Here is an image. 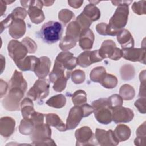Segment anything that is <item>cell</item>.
Returning <instances> with one entry per match:
<instances>
[{"label": "cell", "mask_w": 146, "mask_h": 146, "mask_svg": "<svg viewBox=\"0 0 146 146\" xmlns=\"http://www.w3.org/2000/svg\"><path fill=\"white\" fill-rule=\"evenodd\" d=\"M63 27L60 23L49 21L45 23L39 31L40 38L48 44L57 42L61 38Z\"/></svg>", "instance_id": "cell-2"}, {"label": "cell", "mask_w": 146, "mask_h": 146, "mask_svg": "<svg viewBox=\"0 0 146 146\" xmlns=\"http://www.w3.org/2000/svg\"><path fill=\"white\" fill-rule=\"evenodd\" d=\"M51 62L50 59L46 56H42L39 58L34 71L35 75L40 79L44 78L49 73Z\"/></svg>", "instance_id": "cell-18"}, {"label": "cell", "mask_w": 146, "mask_h": 146, "mask_svg": "<svg viewBox=\"0 0 146 146\" xmlns=\"http://www.w3.org/2000/svg\"><path fill=\"white\" fill-rule=\"evenodd\" d=\"M77 40L65 36L59 44L60 48L63 51H67L74 47L76 43Z\"/></svg>", "instance_id": "cell-35"}, {"label": "cell", "mask_w": 146, "mask_h": 146, "mask_svg": "<svg viewBox=\"0 0 146 146\" xmlns=\"http://www.w3.org/2000/svg\"><path fill=\"white\" fill-rule=\"evenodd\" d=\"M46 123L48 125L54 127L60 131H65L67 130L66 126L56 114L48 113L46 115Z\"/></svg>", "instance_id": "cell-24"}, {"label": "cell", "mask_w": 146, "mask_h": 146, "mask_svg": "<svg viewBox=\"0 0 146 146\" xmlns=\"http://www.w3.org/2000/svg\"><path fill=\"white\" fill-rule=\"evenodd\" d=\"M85 116L82 105L75 106L70 111L66 121L67 129H72L76 127L82 119Z\"/></svg>", "instance_id": "cell-9"}, {"label": "cell", "mask_w": 146, "mask_h": 146, "mask_svg": "<svg viewBox=\"0 0 146 146\" xmlns=\"http://www.w3.org/2000/svg\"><path fill=\"white\" fill-rule=\"evenodd\" d=\"M106 74V71L103 67L94 68L90 73V79L94 82L100 83Z\"/></svg>", "instance_id": "cell-30"}, {"label": "cell", "mask_w": 146, "mask_h": 146, "mask_svg": "<svg viewBox=\"0 0 146 146\" xmlns=\"http://www.w3.org/2000/svg\"><path fill=\"white\" fill-rule=\"evenodd\" d=\"M49 93V83L46 79H39L29 90L27 95L33 100L42 99L47 96Z\"/></svg>", "instance_id": "cell-7"}, {"label": "cell", "mask_w": 146, "mask_h": 146, "mask_svg": "<svg viewBox=\"0 0 146 146\" xmlns=\"http://www.w3.org/2000/svg\"><path fill=\"white\" fill-rule=\"evenodd\" d=\"M99 54V50L86 51L81 53L76 58V63L79 66L86 67L94 63L102 60Z\"/></svg>", "instance_id": "cell-11"}, {"label": "cell", "mask_w": 146, "mask_h": 146, "mask_svg": "<svg viewBox=\"0 0 146 146\" xmlns=\"http://www.w3.org/2000/svg\"><path fill=\"white\" fill-rule=\"evenodd\" d=\"M99 50V54L102 59L109 58L112 60H119L123 56L122 50L116 47L112 40H104Z\"/></svg>", "instance_id": "cell-6"}, {"label": "cell", "mask_w": 146, "mask_h": 146, "mask_svg": "<svg viewBox=\"0 0 146 146\" xmlns=\"http://www.w3.org/2000/svg\"><path fill=\"white\" fill-rule=\"evenodd\" d=\"M73 54L68 51L62 52L57 56L55 62L59 63L66 70L70 71L74 68L76 63V58L73 56Z\"/></svg>", "instance_id": "cell-15"}, {"label": "cell", "mask_w": 146, "mask_h": 146, "mask_svg": "<svg viewBox=\"0 0 146 146\" xmlns=\"http://www.w3.org/2000/svg\"><path fill=\"white\" fill-rule=\"evenodd\" d=\"M117 39L121 44L123 49L133 48L134 41L129 31L126 29H122L117 34Z\"/></svg>", "instance_id": "cell-21"}, {"label": "cell", "mask_w": 146, "mask_h": 146, "mask_svg": "<svg viewBox=\"0 0 146 146\" xmlns=\"http://www.w3.org/2000/svg\"><path fill=\"white\" fill-rule=\"evenodd\" d=\"M76 145H95L94 142V134L88 127H83L75 131Z\"/></svg>", "instance_id": "cell-13"}, {"label": "cell", "mask_w": 146, "mask_h": 146, "mask_svg": "<svg viewBox=\"0 0 146 146\" xmlns=\"http://www.w3.org/2000/svg\"><path fill=\"white\" fill-rule=\"evenodd\" d=\"M51 136V129L47 124H41L35 127L32 133L31 139L34 143L50 138Z\"/></svg>", "instance_id": "cell-16"}, {"label": "cell", "mask_w": 146, "mask_h": 146, "mask_svg": "<svg viewBox=\"0 0 146 146\" xmlns=\"http://www.w3.org/2000/svg\"><path fill=\"white\" fill-rule=\"evenodd\" d=\"M82 29L76 21L71 22L67 27L66 36L78 40L79 38Z\"/></svg>", "instance_id": "cell-28"}, {"label": "cell", "mask_w": 146, "mask_h": 146, "mask_svg": "<svg viewBox=\"0 0 146 146\" xmlns=\"http://www.w3.org/2000/svg\"><path fill=\"white\" fill-rule=\"evenodd\" d=\"M123 56L124 59L132 62L139 61L145 64V51L144 48H129L122 50Z\"/></svg>", "instance_id": "cell-14"}, {"label": "cell", "mask_w": 146, "mask_h": 146, "mask_svg": "<svg viewBox=\"0 0 146 146\" xmlns=\"http://www.w3.org/2000/svg\"><path fill=\"white\" fill-rule=\"evenodd\" d=\"M39 60V58L34 56H28L15 64L22 71H34Z\"/></svg>", "instance_id": "cell-22"}, {"label": "cell", "mask_w": 146, "mask_h": 146, "mask_svg": "<svg viewBox=\"0 0 146 146\" xmlns=\"http://www.w3.org/2000/svg\"><path fill=\"white\" fill-rule=\"evenodd\" d=\"M66 102V99L64 95L62 94L54 95L50 98L47 102L46 104L51 107L60 108L64 106Z\"/></svg>", "instance_id": "cell-29"}, {"label": "cell", "mask_w": 146, "mask_h": 146, "mask_svg": "<svg viewBox=\"0 0 146 146\" xmlns=\"http://www.w3.org/2000/svg\"><path fill=\"white\" fill-rule=\"evenodd\" d=\"M113 133L119 141H124L129 139L131 135V130L128 126L120 124L116 127Z\"/></svg>", "instance_id": "cell-26"}, {"label": "cell", "mask_w": 146, "mask_h": 146, "mask_svg": "<svg viewBox=\"0 0 146 146\" xmlns=\"http://www.w3.org/2000/svg\"><path fill=\"white\" fill-rule=\"evenodd\" d=\"M145 1L135 2L132 6V9L133 11L138 15L145 14Z\"/></svg>", "instance_id": "cell-40"}, {"label": "cell", "mask_w": 146, "mask_h": 146, "mask_svg": "<svg viewBox=\"0 0 146 146\" xmlns=\"http://www.w3.org/2000/svg\"><path fill=\"white\" fill-rule=\"evenodd\" d=\"M94 35L89 28L82 30L79 35V46L83 50H90L92 47Z\"/></svg>", "instance_id": "cell-19"}, {"label": "cell", "mask_w": 146, "mask_h": 146, "mask_svg": "<svg viewBox=\"0 0 146 146\" xmlns=\"http://www.w3.org/2000/svg\"><path fill=\"white\" fill-rule=\"evenodd\" d=\"M22 117L25 119H29L35 112L33 108V103L29 98H25L21 104Z\"/></svg>", "instance_id": "cell-25"}, {"label": "cell", "mask_w": 146, "mask_h": 146, "mask_svg": "<svg viewBox=\"0 0 146 146\" xmlns=\"http://www.w3.org/2000/svg\"><path fill=\"white\" fill-rule=\"evenodd\" d=\"M22 6L28 7L27 13L31 21L35 24H39L44 19V15L42 10L43 3L41 1H21Z\"/></svg>", "instance_id": "cell-4"}, {"label": "cell", "mask_w": 146, "mask_h": 146, "mask_svg": "<svg viewBox=\"0 0 146 146\" xmlns=\"http://www.w3.org/2000/svg\"><path fill=\"white\" fill-rule=\"evenodd\" d=\"M9 55L17 63L25 58L28 50L22 42L16 40H11L8 44Z\"/></svg>", "instance_id": "cell-8"}, {"label": "cell", "mask_w": 146, "mask_h": 146, "mask_svg": "<svg viewBox=\"0 0 146 146\" xmlns=\"http://www.w3.org/2000/svg\"><path fill=\"white\" fill-rule=\"evenodd\" d=\"M120 95L124 100H131L135 96L134 88L129 84H124L120 88Z\"/></svg>", "instance_id": "cell-32"}, {"label": "cell", "mask_w": 146, "mask_h": 146, "mask_svg": "<svg viewBox=\"0 0 146 146\" xmlns=\"http://www.w3.org/2000/svg\"><path fill=\"white\" fill-rule=\"evenodd\" d=\"M129 10L128 5L119 6L106 27L107 35L115 36L127 24Z\"/></svg>", "instance_id": "cell-1"}, {"label": "cell", "mask_w": 146, "mask_h": 146, "mask_svg": "<svg viewBox=\"0 0 146 146\" xmlns=\"http://www.w3.org/2000/svg\"><path fill=\"white\" fill-rule=\"evenodd\" d=\"M13 20V18H12L11 14H10L7 16V17L5 19H4L3 21H2L1 22V33L3 31V30L4 29L7 27V26H10Z\"/></svg>", "instance_id": "cell-45"}, {"label": "cell", "mask_w": 146, "mask_h": 146, "mask_svg": "<svg viewBox=\"0 0 146 146\" xmlns=\"http://www.w3.org/2000/svg\"><path fill=\"white\" fill-rule=\"evenodd\" d=\"M133 112L130 108L121 106L112 109V120L115 123L129 122L133 119Z\"/></svg>", "instance_id": "cell-10"}, {"label": "cell", "mask_w": 146, "mask_h": 146, "mask_svg": "<svg viewBox=\"0 0 146 146\" xmlns=\"http://www.w3.org/2000/svg\"><path fill=\"white\" fill-rule=\"evenodd\" d=\"M92 107L98 121L103 124L111 123L112 120V110L109 106L108 98H101L94 101Z\"/></svg>", "instance_id": "cell-3"}, {"label": "cell", "mask_w": 146, "mask_h": 146, "mask_svg": "<svg viewBox=\"0 0 146 146\" xmlns=\"http://www.w3.org/2000/svg\"><path fill=\"white\" fill-rule=\"evenodd\" d=\"M68 79L66 77H61L58 78L54 82L53 88L56 92L62 91L66 86V83Z\"/></svg>", "instance_id": "cell-41"}, {"label": "cell", "mask_w": 146, "mask_h": 146, "mask_svg": "<svg viewBox=\"0 0 146 146\" xmlns=\"http://www.w3.org/2000/svg\"><path fill=\"white\" fill-rule=\"evenodd\" d=\"M132 1H112V3L113 5L115 6H121L124 5H129Z\"/></svg>", "instance_id": "cell-48"}, {"label": "cell", "mask_w": 146, "mask_h": 146, "mask_svg": "<svg viewBox=\"0 0 146 146\" xmlns=\"http://www.w3.org/2000/svg\"><path fill=\"white\" fill-rule=\"evenodd\" d=\"M9 34L11 37L19 39L22 37L26 31V25L23 19H13L9 26Z\"/></svg>", "instance_id": "cell-17"}, {"label": "cell", "mask_w": 146, "mask_h": 146, "mask_svg": "<svg viewBox=\"0 0 146 146\" xmlns=\"http://www.w3.org/2000/svg\"><path fill=\"white\" fill-rule=\"evenodd\" d=\"M8 95L2 100L3 107L8 111L19 110V103L24 95V91L21 89L14 87L9 89Z\"/></svg>", "instance_id": "cell-5"}, {"label": "cell", "mask_w": 146, "mask_h": 146, "mask_svg": "<svg viewBox=\"0 0 146 146\" xmlns=\"http://www.w3.org/2000/svg\"><path fill=\"white\" fill-rule=\"evenodd\" d=\"M72 100L75 106H81L87 101L86 94L83 90H78L72 95Z\"/></svg>", "instance_id": "cell-33"}, {"label": "cell", "mask_w": 146, "mask_h": 146, "mask_svg": "<svg viewBox=\"0 0 146 146\" xmlns=\"http://www.w3.org/2000/svg\"><path fill=\"white\" fill-rule=\"evenodd\" d=\"M108 100L109 102V106L111 110L115 107L122 106L123 99L117 94L111 95L108 98Z\"/></svg>", "instance_id": "cell-37"}, {"label": "cell", "mask_w": 146, "mask_h": 146, "mask_svg": "<svg viewBox=\"0 0 146 146\" xmlns=\"http://www.w3.org/2000/svg\"><path fill=\"white\" fill-rule=\"evenodd\" d=\"M117 83V79L115 76L106 74L100 84L106 88H113L116 87Z\"/></svg>", "instance_id": "cell-34"}, {"label": "cell", "mask_w": 146, "mask_h": 146, "mask_svg": "<svg viewBox=\"0 0 146 146\" xmlns=\"http://www.w3.org/2000/svg\"><path fill=\"white\" fill-rule=\"evenodd\" d=\"M19 132L23 135H30L32 133L35 126L34 124L29 120L23 119L21 121L19 127Z\"/></svg>", "instance_id": "cell-31"}, {"label": "cell", "mask_w": 146, "mask_h": 146, "mask_svg": "<svg viewBox=\"0 0 146 146\" xmlns=\"http://www.w3.org/2000/svg\"><path fill=\"white\" fill-rule=\"evenodd\" d=\"M27 13V12L25 9L18 7L15 8L10 14L13 19H23L26 17Z\"/></svg>", "instance_id": "cell-43"}, {"label": "cell", "mask_w": 146, "mask_h": 146, "mask_svg": "<svg viewBox=\"0 0 146 146\" xmlns=\"http://www.w3.org/2000/svg\"><path fill=\"white\" fill-rule=\"evenodd\" d=\"M22 43L24 44L28 50L29 53H34L37 49V45L33 40L30 38H25L22 40Z\"/></svg>", "instance_id": "cell-42"}, {"label": "cell", "mask_w": 146, "mask_h": 146, "mask_svg": "<svg viewBox=\"0 0 146 146\" xmlns=\"http://www.w3.org/2000/svg\"><path fill=\"white\" fill-rule=\"evenodd\" d=\"M15 125V120L10 117H3L1 119L0 133L5 137H9L14 132Z\"/></svg>", "instance_id": "cell-20"}, {"label": "cell", "mask_w": 146, "mask_h": 146, "mask_svg": "<svg viewBox=\"0 0 146 146\" xmlns=\"http://www.w3.org/2000/svg\"><path fill=\"white\" fill-rule=\"evenodd\" d=\"M54 1H42V3H43V5H45V6H47L52 5L54 3Z\"/></svg>", "instance_id": "cell-51"}, {"label": "cell", "mask_w": 146, "mask_h": 146, "mask_svg": "<svg viewBox=\"0 0 146 146\" xmlns=\"http://www.w3.org/2000/svg\"><path fill=\"white\" fill-rule=\"evenodd\" d=\"M4 85V81L2 79H1V97L2 98L3 96V94H5L6 92L7 86L3 87Z\"/></svg>", "instance_id": "cell-49"}, {"label": "cell", "mask_w": 146, "mask_h": 146, "mask_svg": "<svg viewBox=\"0 0 146 146\" xmlns=\"http://www.w3.org/2000/svg\"><path fill=\"white\" fill-rule=\"evenodd\" d=\"M82 13L92 22L98 20L100 16V12L99 9L94 5L91 3L87 5L84 7Z\"/></svg>", "instance_id": "cell-27"}, {"label": "cell", "mask_w": 146, "mask_h": 146, "mask_svg": "<svg viewBox=\"0 0 146 146\" xmlns=\"http://www.w3.org/2000/svg\"><path fill=\"white\" fill-rule=\"evenodd\" d=\"M145 98H140L137 99L135 103V105L136 108H138V110L140 112L145 113Z\"/></svg>", "instance_id": "cell-44"}, {"label": "cell", "mask_w": 146, "mask_h": 146, "mask_svg": "<svg viewBox=\"0 0 146 146\" xmlns=\"http://www.w3.org/2000/svg\"><path fill=\"white\" fill-rule=\"evenodd\" d=\"M72 80L75 84H80L84 82L85 79V74L80 70H76L72 72Z\"/></svg>", "instance_id": "cell-39"}, {"label": "cell", "mask_w": 146, "mask_h": 146, "mask_svg": "<svg viewBox=\"0 0 146 146\" xmlns=\"http://www.w3.org/2000/svg\"><path fill=\"white\" fill-rule=\"evenodd\" d=\"M76 22L80 25L82 30L86 29H88L92 23V21H91L88 18H87L82 13L77 18Z\"/></svg>", "instance_id": "cell-38"}, {"label": "cell", "mask_w": 146, "mask_h": 146, "mask_svg": "<svg viewBox=\"0 0 146 146\" xmlns=\"http://www.w3.org/2000/svg\"><path fill=\"white\" fill-rule=\"evenodd\" d=\"M83 3V1H68V3L69 4V5L75 9L80 7Z\"/></svg>", "instance_id": "cell-47"}, {"label": "cell", "mask_w": 146, "mask_h": 146, "mask_svg": "<svg viewBox=\"0 0 146 146\" xmlns=\"http://www.w3.org/2000/svg\"><path fill=\"white\" fill-rule=\"evenodd\" d=\"M107 25L104 23H101L98 24L96 26V30L97 32L102 35H107L106 34V27Z\"/></svg>", "instance_id": "cell-46"}, {"label": "cell", "mask_w": 146, "mask_h": 146, "mask_svg": "<svg viewBox=\"0 0 146 146\" xmlns=\"http://www.w3.org/2000/svg\"><path fill=\"white\" fill-rule=\"evenodd\" d=\"M1 15L3 14V13L6 11V5H7L4 1H1Z\"/></svg>", "instance_id": "cell-50"}, {"label": "cell", "mask_w": 146, "mask_h": 146, "mask_svg": "<svg viewBox=\"0 0 146 146\" xmlns=\"http://www.w3.org/2000/svg\"><path fill=\"white\" fill-rule=\"evenodd\" d=\"M95 137L101 145H116L119 142L112 130L105 131L97 128L95 130Z\"/></svg>", "instance_id": "cell-12"}, {"label": "cell", "mask_w": 146, "mask_h": 146, "mask_svg": "<svg viewBox=\"0 0 146 146\" xmlns=\"http://www.w3.org/2000/svg\"><path fill=\"white\" fill-rule=\"evenodd\" d=\"M74 17V13L71 11L68 10L66 9L61 10L59 11L58 15L59 19L62 22H63V23L64 24L68 22Z\"/></svg>", "instance_id": "cell-36"}, {"label": "cell", "mask_w": 146, "mask_h": 146, "mask_svg": "<svg viewBox=\"0 0 146 146\" xmlns=\"http://www.w3.org/2000/svg\"><path fill=\"white\" fill-rule=\"evenodd\" d=\"M27 84L26 80L24 79L22 73L18 72L17 70H15L13 76L10 80L9 89L17 87L25 92L27 88Z\"/></svg>", "instance_id": "cell-23"}]
</instances>
